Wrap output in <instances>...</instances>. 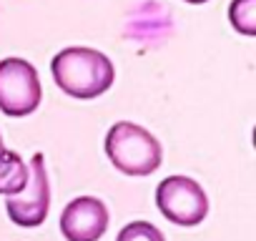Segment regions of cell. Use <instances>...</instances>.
<instances>
[{"label": "cell", "instance_id": "6da1fadb", "mask_svg": "<svg viewBox=\"0 0 256 241\" xmlns=\"http://www.w3.org/2000/svg\"><path fill=\"white\" fill-rule=\"evenodd\" d=\"M50 73L56 86L78 100L103 96L116 80V68L108 60V56L83 46L60 50L50 60Z\"/></svg>", "mask_w": 256, "mask_h": 241}, {"label": "cell", "instance_id": "7a4b0ae2", "mask_svg": "<svg viewBox=\"0 0 256 241\" xmlns=\"http://www.w3.org/2000/svg\"><path fill=\"white\" fill-rule=\"evenodd\" d=\"M106 156L120 174L136 178L151 176L164 161L161 141L148 128L131 120H118L116 126H110L106 136Z\"/></svg>", "mask_w": 256, "mask_h": 241}, {"label": "cell", "instance_id": "3957f363", "mask_svg": "<svg viewBox=\"0 0 256 241\" xmlns=\"http://www.w3.org/2000/svg\"><path fill=\"white\" fill-rule=\"evenodd\" d=\"M156 206L176 226H198L208 216V196L191 176H168L156 188Z\"/></svg>", "mask_w": 256, "mask_h": 241}, {"label": "cell", "instance_id": "277c9868", "mask_svg": "<svg viewBox=\"0 0 256 241\" xmlns=\"http://www.w3.org/2000/svg\"><path fill=\"white\" fill-rule=\"evenodd\" d=\"M38 70L23 58L0 60V110L10 118H26L40 106Z\"/></svg>", "mask_w": 256, "mask_h": 241}, {"label": "cell", "instance_id": "5b68a950", "mask_svg": "<svg viewBox=\"0 0 256 241\" xmlns=\"http://www.w3.org/2000/svg\"><path fill=\"white\" fill-rule=\"evenodd\" d=\"M6 208L10 221L23 228H36L46 221L50 208V181L43 154H33L28 161V181L18 194L8 196Z\"/></svg>", "mask_w": 256, "mask_h": 241}, {"label": "cell", "instance_id": "8992f818", "mask_svg": "<svg viewBox=\"0 0 256 241\" xmlns=\"http://www.w3.org/2000/svg\"><path fill=\"white\" fill-rule=\"evenodd\" d=\"M106 231L108 208L96 196H78L60 214V234L66 241H98Z\"/></svg>", "mask_w": 256, "mask_h": 241}, {"label": "cell", "instance_id": "52a82bcc", "mask_svg": "<svg viewBox=\"0 0 256 241\" xmlns=\"http://www.w3.org/2000/svg\"><path fill=\"white\" fill-rule=\"evenodd\" d=\"M28 181V164L20 158V154L3 148L0 151V196L18 194Z\"/></svg>", "mask_w": 256, "mask_h": 241}, {"label": "cell", "instance_id": "ba28073f", "mask_svg": "<svg viewBox=\"0 0 256 241\" xmlns=\"http://www.w3.org/2000/svg\"><path fill=\"white\" fill-rule=\"evenodd\" d=\"M231 28L246 38L256 36V0H234L228 6Z\"/></svg>", "mask_w": 256, "mask_h": 241}, {"label": "cell", "instance_id": "9c48e42d", "mask_svg": "<svg viewBox=\"0 0 256 241\" xmlns=\"http://www.w3.org/2000/svg\"><path fill=\"white\" fill-rule=\"evenodd\" d=\"M116 241H166V236L151 221H131L118 231Z\"/></svg>", "mask_w": 256, "mask_h": 241}, {"label": "cell", "instance_id": "30bf717a", "mask_svg": "<svg viewBox=\"0 0 256 241\" xmlns=\"http://www.w3.org/2000/svg\"><path fill=\"white\" fill-rule=\"evenodd\" d=\"M186 3H191V6H204V3H208V0H186Z\"/></svg>", "mask_w": 256, "mask_h": 241}, {"label": "cell", "instance_id": "8fae6325", "mask_svg": "<svg viewBox=\"0 0 256 241\" xmlns=\"http://www.w3.org/2000/svg\"><path fill=\"white\" fill-rule=\"evenodd\" d=\"M3 148H6V146H3V138H0V151H3Z\"/></svg>", "mask_w": 256, "mask_h": 241}]
</instances>
